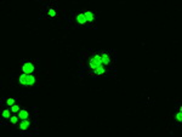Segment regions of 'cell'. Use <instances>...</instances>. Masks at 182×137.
Listing matches in <instances>:
<instances>
[{"instance_id":"cell-1","label":"cell","mask_w":182,"mask_h":137,"mask_svg":"<svg viewBox=\"0 0 182 137\" xmlns=\"http://www.w3.org/2000/svg\"><path fill=\"white\" fill-rule=\"evenodd\" d=\"M89 69L90 70H95L97 69L98 67H102L103 63H102V58H101V52H94L92 55L90 56L89 58Z\"/></svg>"},{"instance_id":"cell-2","label":"cell","mask_w":182,"mask_h":137,"mask_svg":"<svg viewBox=\"0 0 182 137\" xmlns=\"http://www.w3.org/2000/svg\"><path fill=\"white\" fill-rule=\"evenodd\" d=\"M35 69H36V67L34 65V62H32V61H24L21 65V70L24 74H34Z\"/></svg>"},{"instance_id":"cell-3","label":"cell","mask_w":182,"mask_h":137,"mask_svg":"<svg viewBox=\"0 0 182 137\" xmlns=\"http://www.w3.org/2000/svg\"><path fill=\"white\" fill-rule=\"evenodd\" d=\"M31 126H32V118L20 120V123H18V129H20L21 131H25V130H28Z\"/></svg>"},{"instance_id":"cell-4","label":"cell","mask_w":182,"mask_h":137,"mask_svg":"<svg viewBox=\"0 0 182 137\" xmlns=\"http://www.w3.org/2000/svg\"><path fill=\"white\" fill-rule=\"evenodd\" d=\"M38 83V77L34 74H27L25 77V86H34Z\"/></svg>"},{"instance_id":"cell-5","label":"cell","mask_w":182,"mask_h":137,"mask_svg":"<svg viewBox=\"0 0 182 137\" xmlns=\"http://www.w3.org/2000/svg\"><path fill=\"white\" fill-rule=\"evenodd\" d=\"M101 58H102V63L106 68L111 65V55L109 52H106V51H102L101 52Z\"/></svg>"},{"instance_id":"cell-6","label":"cell","mask_w":182,"mask_h":137,"mask_svg":"<svg viewBox=\"0 0 182 137\" xmlns=\"http://www.w3.org/2000/svg\"><path fill=\"white\" fill-rule=\"evenodd\" d=\"M75 22L76 23H79V24H82V26H86L87 24V22H86V18H85V16H84V12H78V14L75 15Z\"/></svg>"},{"instance_id":"cell-7","label":"cell","mask_w":182,"mask_h":137,"mask_svg":"<svg viewBox=\"0 0 182 137\" xmlns=\"http://www.w3.org/2000/svg\"><path fill=\"white\" fill-rule=\"evenodd\" d=\"M18 118H20V120H23V119H29V118H33V117H31V110L29 109H21L18 112Z\"/></svg>"},{"instance_id":"cell-8","label":"cell","mask_w":182,"mask_h":137,"mask_svg":"<svg viewBox=\"0 0 182 137\" xmlns=\"http://www.w3.org/2000/svg\"><path fill=\"white\" fill-rule=\"evenodd\" d=\"M84 16H85L87 23H94L95 22V16L91 11H84Z\"/></svg>"},{"instance_id":"cell-9","label":"cell","mask_w":182,"mask_h":137,"mask_svg":"<svg viewBox=\"0 0 182 137\" xmlns=\"http://www.w3.org/2000/svg\"><path fill=\"white\" fill-rule=\"evenodd\" d=\"M10 109H11L12 114H18V112L21 110V106H20V103H15L12 107H10Z\"/></svg>"},{"instance_id":"cell-10","label":"cell","mask_w":182,"mask_h":137,"mask_svg":"<svg viewBox=\"0 0 182 137\" xmlns=\"http://www.w3.org/2000/svg\"><path fill=\"white\" fill-rule=\"evenodd\" d=\"M175 119H176V121H177L178 124H181V123H182V108H181V107H178V110L176 112Z\"/></svg>"},{"instance_id":"cell-11","label":"cell","mask_w":182,"mask_h":137,"mask_svg":"<svg viewBox=\"0 0 182 137\" xmlns=\"http://www.w3.org/2000/svg\"><path fill=\"white\" fill-rule=\"evenodd\" d=\"M10 112H11V109H4L3 112H1V118L4 119V120H10Z\"/></svg>"},{"instance_id":"cell-12","label":"cell","mask_w":182,"mask_h":137,"mask_svg":"<svg viewBox=\"0 0 182 137\" xmlns=\"http://www.w3.org/2000/svg\"><path fill=\"white\" fill-rule=\"evenodd\" d=\"M47 15H49V17H50V18L55 17V16L57 15V11H56V9H52V7H50V9L47 10Z\"/></svg>"},{"instance_id":"cell-13","label":"cell","mask_w":182,"mask_h":137,"mask_svg":"<svg viewBox=\"0 0 182 137\" xmlns=\"http://www.w3.org/2000/svg\"><path fill=\"white\" fill-rule=\"evenodd\" d=\"M18 120H20V118H18V115H12L11 118H10V123L12 124V125H16V124L18 123Z\"/></svg>"},{"instance_id":"cell-14","label":"cell","mask_w":182,"mask_h":137,"mask_svg":"<svg viewBox=\"0 0 182 137\" xmlns=\"http://www.w3.org/2000/svg\"><path fill=\"white\" fill-rule=\"evenodd\" d=\"M16 103V98H14V97H10V98H7V101H6V104L9 106V107H12Z\"/></svg>"}]
</instances>
